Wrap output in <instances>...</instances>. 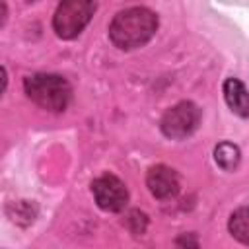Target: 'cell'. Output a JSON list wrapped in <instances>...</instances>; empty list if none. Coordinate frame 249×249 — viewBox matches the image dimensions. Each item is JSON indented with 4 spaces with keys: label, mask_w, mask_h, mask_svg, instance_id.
Masks as SVG:
<instances>
[{
    "label": "cell",
    "mask_w": 249,
    "mask_h": 249,
    "mask_svg": "<svg viewBox=\"0 0 249 249\" xmlns=\"http://www.w3.org/2000/svg\"><path fill=\"white\" fill-rule=\"evenodd\" d=\"M146 185H148L152 196H156L160 200H169L179 193V177H177L175 169H171L163 163L148 169Z\"/></svg>",
    "instance_id": "8992f818"
},
{
    "label": "cell",
    "mask_w": 249,
    "mask_h": 249,
    "mask_svg": "<svg viewBox=\"0 0 249 249\" xmlns=\"http://www.w3.org/2000/svg\"><path fill=\"white\" fill-rule=\"evenodd\" d=\"M158 29V16L146 6H130L121 10L111 25L109 37L115 47L123 51H132L146 45Z\"/></svg>",
    "instance_id": "6da1fadb"
},
{
    "label": "cell",
    "mask_w": 249,
    "mask_h": 249,
    "mask_svg": "<svg viewBox=\"0 0 249 249\" xmlns=\"http://www.w3.org/2000/svg\"><path fill=\"white\" fill-rule=\"evenodd\" d=\"M95 2L89 0H66L56 6V12L53 16V29L60 39H74L78 37L84 27L89 23Z\"/></svg>",
    "instance_id": "3957f363"
},
{
    "label": "cell",
    "mask_w": 249,
    "mask_h": 249,
    "mask_svg": "<svg viewBox=\"0 0 249 249\" xmlns=\"http://www.w3.org/2000/svg\"><path fill=\"white\" fill-rule=\"evenodd\" d=\"M91 193H93L97 206L105 212H119L124 208V204L128 200V191H126L124 183L111 173H105V175L93 179Z\"/></svg>",
    "instance_id": "5b68a950"
},
{
    "label": "cell",
    "mask_w": 249,
    "mask_h": 249,
    "mask_svg": "<svg viewBox=\"0 0 249 249\" xmlns=\"http://www.w3.org/2000/svg\"><path fill=\"white\" fill-rule=\"evenodd\" d=\"M239 148L235 146V144H231V142H220L216 148H214V160H216V163L222 167V169H226V171H231V169H235L237 167V163H239Z\"/></svg>",
    "instance_id": "9c48e42d"
},
{
    "label": "cell",
    "mask_w": 249,
    "mask_h": 249,
    "mask_svg": "<svg viewBox=\"0 0 249 249\" xmlns=\"http://www.w3.org/2000/svg\"><path fill=\"white\" fill-rule=\"evenodd\" d=\"M224 99L235 115L249 117V91L243 82H239L237 78H228L224 82Z\"/></svg>",
    "instance_id": "52a82bcc"
},
{
    "label": "cell",
    "mask_w": 249,
    "mask_h": 249,
    "mask_svg": "<svg viewBox=\"0 0 249 249\" xmlns=\"http://www.w3.org/2000/svg\"><path fill=\"white\" fill-rule=\"evenodd\" d=\"M27 97L41 109L60 113L70 101V84L58 74H31L23 80Z\"/></svg>",
    "instance_id": "7a4b0ae2"
},
{
    "label": "cell",
    "mask_w": 249,
    "mask_h": 249,
    "mask_svg": "<svg viewBox=\"0 0 249 249\" xmlns=\"http://www.w3.org/2000/svg\"><path fill=\"white\" fill-rule=\"evenodd\" d=\"M198 123H200V109L193 101H179L177 105L169 107L163 113L160 121V128L167 138L179 140L193 134Z\"/></svg>",
    "instance_id": "277c9868"
},
{
    "label": "cell",
    "mask_w": 249,
    "mask_h": 249,
    "mask_svg": "<svg viewBox=\"0 0 249 249\" xmlns=\"http://www.w3.org/2000/svg\"><path fill=\"white\" fill-rule=\"evenodd\" d=\"M230 233L243 245H249V206H241L231 212L228 220Z\"/></svg>",
    "instance_id": "ba28073f"
}]
</instances>
